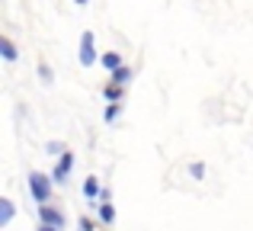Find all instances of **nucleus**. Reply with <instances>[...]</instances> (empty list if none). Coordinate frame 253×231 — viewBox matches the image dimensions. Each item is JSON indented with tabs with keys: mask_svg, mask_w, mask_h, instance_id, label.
Returning a JSON list of instances; mask_svg holds the SVG:
<instances>
[{
	"mask_svg": "<svg viewBox=\"0 0 253 231\" xmlns=\"http://www.w3.org/2000/svg\"><path fill=\"white\" fill-rule=\"evenodd\" d=\"M26 186H29L32 199H36L39 206H48V202H51V186H55V180H51L48 174H42V170H29Z\"/></svg>",
	"mask_w": 253,
	"mask_h": 231,
	"instance_id": "1",
	"label": "nucleus"
},
{
	"mask_svg": "<svg viewBox=\"0 0 253 231\" xmlns=\"http://www.w3.org/2000/svg\"><path fill=\"white\" fill-rule=\"evenodd\" d=\"M99 55H96V39H93V32L86 29L81 32V64L84 68H90V64H96Z\"/></svg>",
	"mask_w": 253,
	"mask_h": 231,
	"instance_id": "2",
	"label": "nucleus"
},
{
	"mask_svg": "<svg viewBox=\"0 0 253 231\" xmlns=\"http://www.w3.org/2000/svg\"><path fill=\"white\" fill-rule=\"evenodd\" d=\"M39 222L58 228V231H64V225H68V219H64V212L58 206H39Z\"/></svg>",
	"mask_w": 253,
	"mask_h": 231,
	"instance_id": "3",
	"label": "nucleus"
},
{
	"mask_svg": "<svg viewBox=\"0 0 253 231\" xmlns=\"http://www.w3.org/2000/svg\"><path fill=\"white\" fill-rule=\"evenodd\" d=\"M71 167H74V151H64L61 157H58V164H55V170H51V180L58 183V186H64L68 183V174H71Z\"/></svg>",
	"mask_w": 253,
	"mask_h": 231,
	"instance_id": "4",
	"label": "nucleus"
},
{
	"mask_svg": "<svg viewBox=\"0 0 253 231\" xmlns=\"http://www.w3.org/2000/svg\"><path fill=\"white\" fill-rule=\"evenodd\" d=\"M99 64H103L109 74H116V71L122 68V51H103V55H99Z\"/></svg>",
	"mask_w": 253,
	"mask_h": 231,
	"instance_id": "5",
	"label": "nucleus"
},
{
	"mask_svg": "<svg viewBox=\"0 0 253 231\" xmlns=\"http://www.w3.org/2000/svg\"><path fill=\"white\" fill-rule=\"evenodd\" d=\"M96 215H99V225H112V222H116V209H112V202H99Z\"/></svg>",
	"mask_w": 253,
	"mask_h": 231,
	"instance_id": "6",
	"label": "nucleus"
},
{
	"mask_svg": "<svg viewBox=\"0 0 253 231\" xmlns=\"http://www.w3.org/2000/svg\"><path fill=\"white\" fill-rule=\"evenodd\" d=\"M99 193H103L99 177H86V180H84V196H86V199H99Z\"/></svg>",
	"mask_w": 253,
	"mask_h": 231,
	"instance_id": "7",
	"label": "nucleus"
},
{
	"mask_svg": "<svg viewBox=\"0 0 253 231\" xmlns=\"http://www.w3.org/2000/svg\"><path fill=\"white\" fill-rule=\"evenodd\" d=\"M103 96H106V100H109V103H122V96H125V90L122 87H119V84H103Z\"/></svg>",
	"mask_w": 253,
	"mask_h": 231,
	"instance_id": "8",
	"label": "nucleus"
},
{
	"mask_svg": "<svg viewBox=\"0 0 253 231\" xmlns=\"http://www.w3.org/2000/svg\"><path fill=\"white\" fill-rule=\"evenodd\" d=\"M0 209H3V212H0V225H10V222H13V215H16V206H13V202L10 199H0Z\"/></svg>",
	"mask_w": 253,
	"mask_h": 231,
	"instance_id": "9",
	"label": "nucleus"
},
{
	"mask_svg": "<svg viewBox=\"0 0 253 231\" xmlns=\"http://www.w3.org/2000/svg\"><path fill=\"white\" fill-rule=\"evenodd\" d=\"M0 45H3V58H6V61H16V58H19V48H16V42H13L10 36L0 39Z\"/></svg>",
	"mask_w": 253,
	"mask_h": 231,
	"instance_id": "10",
	"label": "nucleus"
},
{
	"mask_svg": "<svg viewBox=\"0 0 253 231\" xmlns=\"http://www.w3.org/2000/svg\"><path fill=\"white\" fill-rule=\"evenodd\" d=\"M131 77H135V71H131V68H125V64H122V68H119L116 74H112V84L125 87V84H131Z\"/></svg>",
	"mask_w": 253,
	"mask_h": 231,
	"instance_id": "11",
	"label": "nucleus"
},
{
	"mask_svg": "<svg viewBox=\"0 0 253 231\" xmlns=\"http://www.w3.org/2000/svg\"><path fill=\"white\" fill-rule=\"evenodd\" d=\"M119 113H122V103H109V106L103 109V119H106V122H116Z\"/></svg>",
	"mask_w": 253,
	"mask_h": 231,
	"instance_id": "12",
	"label": "nucleus"
},
{
	"mask_svg": "<svg viewBox=\"0 0 253 231\" xmlns=\"http://www.w3.org/2000/svg\"><path fill=\"white\" fill-rule=\"evenodd\" d=\"M45 151H48V157H51V154L61 157L64 151H68V144H64V141H48V148H45Z\"/></svg>",
	"mask_w": 253,
	"mask_h": 231,
	"instance_id": "13",
	"label": "nucleus"
},
{
	"mask_svg": "<svg viewBox=\"0 0 253 231\" xmlns=\"http://www.w3.org/2000/svg\"><path fill=\"white\" fill-rule=\"evenodd\" d=\"M189 174L196 177V180H202V177H205V164H202V161H192V164H189Z\"/></svg>",
	"mask_w": 253,
	"mask_h": 231,
	"instance_id": "14",
	"label": "nucleus"
},
{
	"mask_svg": "<svg viewBox=\"0 0 253 231\" xmlns=\"http://www.w3.org/2000/svg\"><path fill=\"white\" fill-rule=\"evenodd\" d=\"M39 77H42L45 84L51 81V68H48V64H45V61H39Z\"/></svg>",
	"mask_w": 253,
	"mask_h": 231,
	"instance_id": "15",
	"label": "nucleus"
},
{
	"mask_svg": "<svg viewBox=\"0 0 253 231\" xmlns=\"http://www.w3.org/2000/svg\"><path fill=\"white\" fill-rule=\"evenodd\" d=\"M99 202H112V189L103 186V193H99Z\"/></svg>",
	"mask_w": 253,
	"mask_h": 231,
	"instance_id": "16",
	"label": "nucleus"
},
{
	"mask_svg": "<svg viewBox=\"0 0 253 231\" xmlns=\"http://www.w3.org/2000/svg\"><path fill=\"white\" fill-rule=\"evenodd\" d=\"M39 231H58V228H51V225H39Z\"/></svg>",
	"mask_w": 253,
	"mask_h": 231,
	"instance_id": "17",
	"label": "nucleus"
},
{
	"mask_svg": "<svg viewBox=\"0 0 253 231\" xmlns=\"http://www.w3.org/2000/svg\"><path fill=\"white\" fill-rule=\"evenodd\" d=\"M74 3H77V6H86V3H90V0H74Z\"/></svg>",
	"mask_w": 253,
	"mask_h": 231,
	"instance_id": "18",
	"label": "nucleus"
},
{
	"mask_svg": "<svg viewBox=\"0 0 253 231\" xmlns=\"http://www.w3.org/2000/svg\"><path fill=\"white\" fill-rule=\"evenodd\" d=\"M99 231H103V228H99Z\"/></svg>",
	"mask_w": 253,
	"mask_h": 231,
	"instance_id": "19",
	"label": "nucleus"
}]
</instances>
